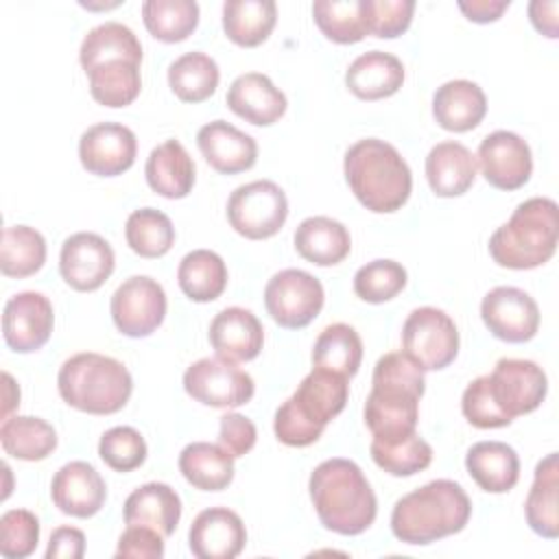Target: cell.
<instances>
[{
	"instance_id": "ffe728a7",
	"label": "cell",
	"mask_w": 559,
	"mask_h": 559,
	"mask_svg": "<svg viewBox=\"0 0 559 559\" xmlns=\"http://www.w3.org/2000/svg\"><path fill=\"white\" fill-rule=\"evenodd\" d=\"M50 498L61 513L85 520L103 509L107 500V485L94 465L85 461H70L55 472Z\"/></svg>"
},
{
	"instance_id": "ab89813d",
	"label": "cell",
	"mask_w": 559,
	"mask_h": 559,
	"mask_svg": "<svg viewBox=\"0 0 559 559\" xmlns=\"http://www.w3.org/2000/svg\"><path fill=\"white\" fill-rule=\"evenodd\" d=\"M142 20L155 39L177 44L188 39L199 26V4L194 0H146L142 4Z\"/></svg>"
},
{
	"instance_id": "f907efd6",
	"label": "cell",
	"mask_w": 559,
	"mask_h": 559,
	"mask_svg": "<svg viewBox=\"0 0 559 559\" xmlns=\"http://www.w3.org/2000/svg\"><path fill=\"white\" fill-rule=\"evenodd\" d=\"M116 557L162 559L164 557V535L151 526L127 524V531L118 539Z\"/></svg>"
},
{
	"instance_id": "52a82bcc",
	"label": "cell",
	"mask_w": 559,
	"mask_h": 559,
	"mask_svg": "<svg viewBox=\"0 0 559 559\" xmlns=\"http://www.w3.org/2000/svg\"><path fill=\"white\" fill-rule=\"evenodd\" d=\"M57 389L61 400L81 413L114 415L129 402L133 378L120 360L96 352H81L61 365Z\"/></svg>"
},
{
	"instance_id": "7bdbcfd3",
	"label": "cell",
	"mask_w": 559,
	"mask_h": 559,
	"mask_svg": "<svg viewBox=\"0 0 559 559\" xmlns=\"http://www.w3.org/2000/svg\"><path fill=\"white\" fill-rule=\"evenodd\" d=\"M369 450L373 463L391 476H413L432 463V448L417 430L397 439H373Z\"/></svg>"
},
{
	"instance_id": "f5cc1de1",
	"label": "cell",
	"mask_w": 559,
	"mask_h": 559,
	"mask_svg": "<svg viewBox=\"0 0 559 559\" xmlns=\"http://www.w3.org/2000/svg\"><path fill=\"white\" fill-rule=\"evenodd\" d=\"M85 555V535L74 526H59L50 533L46 559H81Z\"/></svg>"
},
{
	"instance_id": "9c48e42d",
	"label": "cell",
	"mask_w": 559,
	"mask_h": 559,
	"mask_svg": "<svg viewBox=\"0 0 559 559\" xmlns=\"http://www.w3.org/2000/svg\"><path fill=\"white\" fill-rule=\"evenodd\" d=\"M402 347L424 371L445 369L459 354L456 323L439 308H415L402 325Z\"/></svg>"
},
{
	"instance_id": "d590c367",
	"label": "cell",
	"mask_w": 559,
	"mask_h": 559,
	"mask_svg": "<svg viewBox=\"0 0 559 559\" xmlns=\"http://www.w3.org/2000/svg\"><path fill=\"white\" fill-rule=\"evenodd\" d=\"M2 450L20 461H44L57 448L55 428L33 415H11L0 426Z\"/></svg>"
},
{
	"instance_id": "d6a6232c",
	"label": "cell",
	"mask_w": 559,
	"mask_h": 559,
	"mask_svg": "<svg viewBox=\"0 0 559 559\" xmlns=\"http://www.w3.org/2000/svg\"><path fill=\"white\" fill-rule=\"evenodd\" d=\"M179 472L201 491H223L234 480V456L218 443L192 441L179 454Z\"/></svg>"
},
{
	"instance_id": "7a4b0ae2",
	"label": "cell",
	"mask_w": 559,
	"mask_h": 559,
	"mask_svg": "<svg viewBox=\"0 0 559 559\" xmlns=\"http://www.w3.org/2000/svg\"><path fill=\"white\" fill-rule=\"evenodd\" d=\"M308 491L319 522L332 533L360 535L378 515L376 493L349 459L336 456L319 463L310 474Z\"/></svg>"
},
{
	"instance_id": "836d02e7",
	"label": "cell",
	"mask_w": 559,
	"mask_h": 559,
	"mask_svg": "<svg viewBox=\"0 0 559 559\" xmlns=\"http://www.w3.org/2000/svg\"><path fill=\"white\" fill-rule=\"evenodd\" d=\"M277 22L273 0H225L223 31L227 39L242 48H255L269 39Z\"/></svg>"
},
{
	"instance_id": "db71d44e",
	"label": "cell",
	"mask_w": 559,
	"mask_h": 559,
	"mask_svg": "<svg viewBox=\"0 0 559 559\" xmlns=\"http://www.w3.org/2000/svg\"><path fill=\"white\" fill-rule=\"evenodd\" d=\"M557 9L559 4L555 0H533L528 4V17L531 24L546 37L557 39L559 26H557Z\"/></svg>"
},
{
	"instance_id": "f546056e",
	"label": "cell",
	"mask_w": 559,
	"mask_h": 559,
	"mask_svg": "<svg viewBox=\"0 0 559 559\" xmlns=\"http://www.w3.org/2000/svg\"><path fill=\"white\" fill-rule=\"evenodd\" d=\"M293 242L297 253L317 266H334L343 262L352 249L347 227L330 216L304 218L295 229Z\"/></svg>"
},
{
	"instance_id": "603a6c76",
	"label": "cell",
	"mask_w": 559,
	"mask_h": 559,
	"mask_svg": "<svg viewBox=\"0 0 559 559\" xmlns=\"http://www.w3.org/2000/svg\"><path fill=\"white\" fill-rule=\"evenodd\" d=\"M227 107L255 127L275 124L288 107V100L275 83L262 72H245L236 76L227 90Z\"/></svg>"
},
{
	"instance_id": "9a60e30c",
	"label": "cell",
	"mask_w": 559,
	"mask_h": 559,
	"mask_svg": "<svg viewBox=\"0 0 559 559\" xmlns=\"http://www.w3.org/2000/svg\"><path fill=\"white\" fill-rule=\"evenodd\" d=\"M487 330L504 343H526L539 330L537 301L515 286H496L480 301Z\"/></svg>"
},
{
	"instance_id": "e575fe53",
	"label": "cell",
	"mask_w": 559,
	"mask_h": 559,
	"mask_svg": "<svg viewBox=\"0 0 559 559\" xmlns=\"http://www.w3.org/2000/svg\"><path fill=\"white\" fill-rule=\"evenodd\" d=\"M177 282L188 299L207 304L223 295L227 286V266L216 251L194 249L181 258Z\"/></svg>"
},
{
	"instance_id": "83f0119b",
	"label": "cell",
	"mask_w": 559,
	"mask_h": 559,
	"mask_svg": "<svg viewBox=\"0 0 559 559\" xmlns=\"http://www.w3.org/2000/svg\"><path fill=\"white\" fill-rule=\"evenodd\" d=\"M124 524L151 526L170 537L181 520L179 493L166 483H144L124 500Z\"/></svg>"
},
{
	"instance_id": "7402d4cb",
	"label": "cell",
	"mask_w": 559,
	"mask_h": 559,
	"mask_svg": "<svg viewBox=\"0 0 559 559\" xmlns=\"http://www.w3.org/2000/svg\"><path fill=\"white\" fill-rule=\"evenodd\" d=\"M197 146L205 162L221 175L245 173L258 162L255 140L225 120L203 124L197 133Z\"/></svg>"
},
{
	"instance_id": "f1b7e54d",
	"label": "cell",
	"mask_w": 559,
	"mask_h": 559,
	"mask_svg": "<svg viewBox=\"0 0 559 559\" xmlns=\"http://www.w3.org/2000/svg\"><path fill=\"white\" fill-rule=\"evenodd\" d=\"M465 469L483 491L504 493L520 478V459L504 441H478L465 454Z\"/></svg>"
},
{
	"instance_id": "3957f363",
	"label": "cell",
	"mask_w": 559,
	"mask_h": 559,
	"mask_svg": "<svg viewBox=\"0 0 559 559\" xmlns=\"http://www.w3.org/2000/svg\"><path fill=\"white\" fill-rule=\"evenodd\" d=\"M472 515L465 489L448 478H437L402 496L391 511L393 535L411 546H426L461 533Z\"/></svg>"
},
{
	"instance_id": "d4e9b609",
	"label": "cell",
	"mask_w": 559,
	"mask_h": 559,
	"mask_svg": "<svg viewBox=\"0 0 559 559\" xmlns=\"http://www.w3.org/2000/svg\"><path fill=\"white\" fill-rule=\"evenodd\" d=\"M476 155L461 142L445 140L426 155V179L437 197L450 199L465 194L476 179Z\"/></svg>"
},
{
	"instance_id": "9f6ffc18",
	"label": "cell",
	"mask_w": 559,
	"mask_h": 559,
	"mask_svg": "<svg viewBox=\"0 0 559 559\" xmlns=\"http://www.w3.org/2000/svg\"><path fill=\"white\" fill-rule=\"evenodd\" d=\"M2 380H4V389H7V395H4V419H7V417H11L13 406L20 404V389L9 373H2Z\"/></svg>"
},
{
	"instance_id": "e0dca14e",
	"label": "cell",
	"mask_w": 559,
	"mask_h": 559,
	"mask_svg": "<svg viewBox=\"0 0 559 559\" xmlns=\"http://www.w3.org/2000/svg\"><path fill=\"white\" fill-rule=\"evenodd\" d=\"M138 155L135 133L120 122H98L79 138L81 166L96 177L127 173Z\"/></svg>"
},
{
	"instance_id": "b9f144b4",
	"label": "cell",
	"mask_w": 559,
	"mask_h": 559,
	"mask_svg": "<svg viewBox=\"0 0 559 559\" xmlns=\"http://www.w3.org/2000/svg\"><path fill=\"white\" fill-rule=\"evenodd\" d=\"M124 238L140 258H162L175 245V227L170 218L155 207L133 210L124 223Z\"/></svg>"
},
{
	"instance_id": "bcb514c9",
	"label": "cell",
	"mask_w": 559,
	"mask_h": 559,
	"mask_svg": "<svg viewBox=\"0 0 559 559\" xmlns=\"http://www.w3.org/2000/svg\"><path fill=\"white\" fill-rule=\"evenodd\" d=\"M146 441L131 426H114L98 441V456L114 472H133L146 461Z\"/></svg>"
},
{
	"instance_id": "484cf974",
	"label": "cell",
	"mask_w": 559,
	"mask_h": 559,
	"mask_svg": "<svg viewBox=\"0 0 559 559\" xmlns=\"http://www.w3.org/2000/svg\"><path fill=\"white\" fill-rule=\"evenodd\" d=\"M404 83L402 61L384 50H369L356 57L347 72L345 85L360 100H380L393 96Z\"/></svg>"
},
{
	"instance_id": "8d00e7d4",
	"label": "cell",
	"mask_w": 559,
	"mask_h": 559,
	"mask_svg": "<svg viewBox=\"0 0 559 559\" xmlns=\"http://www.w3.org/2000/svg\"><path fill=\"white\" fill-rule=\"evenodd\" d=\"M312 367L334 371L347 380L358 373L362 362V341L347 323H332L321 330L312 347Z\"/></svg>"
},
{
	"instance_id": "ac0fdd59",
	"label": "cell",
	"mask_w": 559,
	"mask_h": 559,
	"mask_svg": "<svg viewBox=\"0 0 559 559\" xmlns=\"http://www.w3.org/2000/svg\"><path fill=\"white\" fill-rule=\"evenodd\" d=\"M476 164L489 186L507 192L522 188L533 173L531 146L518 133L504 129L483 138Z\"/></svg>"
},
{
	"instance_id": "ee69618b",
	"label": "cell",
	"mask_w": 559,
	"mask_h": 559,
	"mask_svg": "<svg viewBox=\"0 0 559 559\" xmlns=\"http://www.w3.org/2000/svg\"><path fill=\"white\" fill-rule=\"evenodd\" d=\"M312 17L319 31L334 44H356L367 35L360 0H317Z\"/></svg>"
},
{
	"instance_id": "5bb4252c",
	"label": "cell",
	"mask_w": 559,
	"mask_h": 559,
	"mask_svg": "<svg viewBox=\"0 0 559 559\" xmlns=\"http://www.w3.org/2000/svg\"><path fill=\"white\" fill-rule=\"evenodd\" d=\"M114 266L116 255L111 245L94 231L72 234L61 245L59 273L63 282L79 293L100 288L114 273Z\"/></svg>"
},
{
	"instance_id": "8992f818",
	"label": "cell",
	"mask_w": 559,
	"mask_h": 559,
	"mask_svg": "<svg viewBox=\"0 0 559 559\" xmlns=\"http://www.w3.org/2000/svg\"><path fill=\"white\" fill-rule=\"evenodd\" d=\"M349 384L345 376L312 367L297 391L275 411L273 432L290 448L312 445L325 426L345 408Z\"/></svg>"
},
{
	"instance_id": "816d5d0a",
	"label": "cell",
	"mask_w": 559,
	"mask_h": 559,
	"mask_svg": "<svg viewBox=\"0 0 559 559\" xmlns=\"http://www.w3.org/2000/svg\"><path fill=\"white\" fill-rule=\"evenodd\" d=\"M258 439L255 424L240 413H225L218 426V445H223L234 459L245 456Z\"/></svg>"
},
{
	"instance_id": "2e32d148",
	"label": "cell",
	"mask_w": 559,
	"mask_h": 559,
	"mask_svg": "<svg viewBox=\"0 0 559 559\" xmlns=\"http://www.w3.org/2000/svg\"><path fill=\"white\" fill-rule=\"evenodd\" d=\"M55 325L52 304L44 293L22 290L13 295L2 310L4 343L17 354L41 349Z\"/></svg>"
},
{
	"instance_id": "7dc6e473",
	"label": "cell",
	"mask_w": 559,
	"mask_h": 559,
	"mask_svg": "<svg viewBox=\"0 0 559 559\" xmlns=\"http://www.w3.org/2000/svg\"><path fill=\"white\" fill-rule=\"evenodd\" d=\"M360 13L367 35L393 39L408 31L415 2L413 0H360Z\"/></svg>"
},
{
	"instance_id": "7c38bea8",
	"label": "cell",
	"mask_w": 559,
	"mask_h": 559,
	"mask_svg": "<svg viewBox=\"0 0 559 559\" xmlns=\"http://www.w3.org/2000/svg\"><path fill=\"white\" fill-rule=\"evenodd\" d=\"M183 389L192 400L212 408H238L255 393L253 378L218 356L192 362L183 373Z\"/></svg>"
},
{
	"instance_id": "c3c4849f",
	"label": "cell",
	"mask_w": 559,
	"mask_h": 559,
	"mask_svg": "<svg viewBox=\"0 0 559 559\" xmlns=\"http://www.w3.org/2000/svg\"><path fill=\"white\" fill-rule=\"evenodd\" d=\"M39 542V520L28 509H9L0 518V555L24 559L35 552Z\"/></svg>"
},
{
	"instance_id": "11a10c76",
	"label": "cell",
	"mask_w": 559,
	"mask_h": 559,
	"mask_svg": "<svg viewBox=\"0 0 559 559\" xmlns=\"http://www.w3.org/2000/svg\"><path fill=\"white\" fill-rule=\"evenodd\" d=\"M509 0H472V2H459L461 13L476 24H489L496 22L507 9Z\"/></svg>"
},
{
	"instance_id": "4dcf8cb0",
	"label": "cell",
	"mask_w": 559,
	"mask_h": 559,
	"mask_svg": "<svg viewBox=\"0 0 559 559\" xmlns=\"http://www.w3.org/2000/svg\"><path fill=\"white\" fill-rule=\"evenodd\" d=\"M557 491H559V465H557V452H550L535 465L533 485L524 502L526 524L531 526V531H535L546 539L559 537Z\"/></svg>"
},
{
	"instance_id": "4316f807",
	"label": "cell",
	"mask_w": 559,
	"mask_h": 559,
	"mask_svg": "<svg viewBox=\"0 0 559 559\" xmlns=\"http://www.w3.org/2000/svg\"><path fill=\"white\" fill-rule=\"evenodd\" d=\"M146 183L166 199H183L192 192L197 166L179 140H166L155 146L144 166Z\"/></svg>"
},
{
	"instance_id": "60d3db41",
	"label": "cell",
	"mask_w": 559,
	"mask_h": 559,
	"mask_svg": "<svg viewBox=\"0 0 559 559\" xmlns=\"http://www.w3.org/2000/svg\"><path fill=\"white\" fill-rule=\"evenodd\" d=\"M85 74L90 79L92 98L105 107H114V109L127 107L140 96V90H142L140 63L111 61Z\"/></svg>"
},
{
	"instance_id": "681fc988",
	"label": "cell",
	"mask_w": 559,
	"mask_h": 559,
	"mask_svg": "<svg viewBox=\"0 0 559 559\" xmlns=\"http://www.w3.org/2000/svg\"><path fill=\"white\" fill-rule=\"evenodd\" d=\"M461 411L463 417L476 426V428H504L509 426V421L498 413V408L493 406L487 386H485V376H478L476 380H472L461 397Z\"/></svg>"
},
{
	"instance_id": "f35d334b",
	"label": "cell",
	"mask_w": 559,
	"mask_h": 559,
	"mask_svg": "<svg viewBox=\"0 0 559 559\" xmlns=\"http://www.w3.org/2000/svg\"><path fill=\"white\" fill-rule=\"evenodd\" d=\"M46 262V240L28 225H11L2 229L0 271L7 277H31Z\"/></svg>"
},
{
	"instance_id": "ba28073f",
	"label": "cell",
	"mask_w": 559,
	"mask_h": 559,
	"mask_svg": "<svg viewBox=\"0 0 559 559\" xmlns=\"http://www.w3.org/2000/svg\"><path fill=\"white\" fill-rule=\"evenodd\" d=\"M288 218L286 192L271 179L238 186L227 199V221L236 234L249 240L275 236Z\"/></svg>"
},
{
	"instance_id": "d6986e66",
	"label": "cell",
	"mask_w": 559,
	"mask_h": 559,
	"mask_svg": "<svg viewBox=\"0 0 559 559\" xmlns=\"http://www.w3.org/2000/svg\"><path fill=\"white\" fill-rule=\"evenodd\" d=\"M247 544L240 515L227 507L203 509L190 524L188 548L199 559H234Z\"/></svg>"
},
{
	"instance_id": "f6af8a7d",
	"label": "cell",
	"mask_w": 559,
	"mask_h": 559,
	"mask_svg": "<svg viewBox=\"0 0 559 559\" xmlns=\"http://www.w3.org/2000/svg\"><path fill=\"white\" fill-rule=\"evenodd\" d=\"M406 269L395 260H373L354 275V293L367 304H384L406 286Z\"/></svg>"
},
{
	"instance_id": "4fadbf2b",
	"label": "cell",
	"mask_w": 559,
	"mask_h": 559,
	"mask_svg": "<svg viewBox=\"0 0 559 559\" xmlns=\"http://www.w3.org/2000/svg\"><path fill=\"white\" fill-rule=\"evenodd\" d=\"M166 293L162 284L148 275L124 280L111 295V319L118 332L131 338L153 334L166 317Z\"/></svg>"
},
{
	"instance_id": "5b68a950",
	"label": "cell",
	"mask_w": 559,
	"mask_h": 559,
	"mask_svg": "<svg viewBox=\"0 0 559 559\" xmlns=\"http://www.w3.org/2000/svg\"><path fill=\"white\" fill-rule=\"evenodd\" d=\"M559 240V210L548 197L522 201L511 218L489 238V255L498 266L528 271L546 264Z\"/></svg>"
},
{
	"instance_id": "74e56055",
	"label": "cell",
	"mask_w": 559,
	"mask_h": 559,
	"mask_svg": "<svg viewBox=\"0 0 559 559\" xmlns=\"http://www.w3.org/2000/svg\"><path fill=\"white\" fill-rule=\"evenodd\" d=\"M221 81L216 61L205 52H186L168 66V85L173 94L183 103L207 100Z\"/></svg>"
},
{
	"instance_id": "277c9868",
	"label": "cell",
	"mask_w": 559,
	"mask_h": 559,
	"mask_svg": "<svg viewBox=\"0 0 559 559\" xmlns=\"http://www.w3.org/2000/svg\"><path fill=\"white\" fill-rule=\"evenodd\" d=\"M349 190L367 210L376 214L397 212L411 197L413 175L400 151L378 138L352 144L343 159Z\"/></svg>"
},
{
	"instance_id": "6da1fadb",
	"label": "cell",
	"mask_w": 559,
	"mask_h": 559,
	"mask_svg": "<svg viewBox=\"0 0 559 559\" xmlns=\"http://www.w3.org/2000/svg\"><path fill=\"white\" fill-rule=\"evenodd\" d=\"M424 391V369L406 352L380 356L362 411L373 439H397L415 432Z\"/></svg>"
},
{
	"instance_id": "1f68e13d",
	"label": "cell",
	"mask_w": 559,
	"mask_h": 559,
	"mask_svg": "<svg viewBox=\"0 0 559 559\" xmlns=\"http://www.w3.org/2000/svg\"><path fill=\"white\" fill-rule=\"evenodd\" d=\"M79 61L85 72L111 61L142 63V44L129 26L105 22L87 31L79 48Z\"/></svg>"
},
{
	"instance_id": "30bf717a",
	"label": "cell",
	"mask_w": 559,
	"mask_h": 559,
	"mask_svg": "<svg viewBox=\"0 0 559 559\" xmlns=\"http://www.w3.org/2000/svg\"><path fill=\"white\" fill-rule=\"evenodd\" d=\"M487 393L498 413L511 424L515 417L533 413L546 397L548 380L544 369L524 358H500L485 376Z\"/></svg>"
},
{
	"instance_id": "44dd1931",
	"label": "cell",
	"mask_w": 559,
	"mask_h": 559,
	"mask_svg": "<svg viewBox=\"0 0 559 559\" xmlns=\"http://www.w3.org/2000/svg\"><path fill=\"white\" fill-rule=\"evenodd\" d=\"M207 336L216 356L229 362H249L264 345V328L260 319L240 306L223 308L212 319Z\"/></svg>"
},
{
	"instance_id": "8fae6325",
	"label": "cell",
	"mask_w": 559,
	"mask_h": 559,
	"mask_svg": "<svg viewBox=\"0 0 559 559\" xmlns=\"http://www.w3.org/2000/svg\"><path fill=\"white\" fill-rule=\"evenodd\" d=\"M325 293L321 282L301 269H284L264 286V306L271 319L286 328H306L321 312Z\"/></svg>"
},
{
	"instance_id": "cb8c5ba5",
	"label": "cell",
	"mask_w": 559,
	"mask_h": 559,
	"mask_svg": "<svg viewBox=\"0 0 559 559\" xmlns=\"http://www.w3.org/2000/svg\"><path fill=\"white\" fill-rule=\"evenodd\" d=\"M487 114V96L483 87L467 79L445 81L432 96V116L437 124L452 133L476 129Z\"/></svg>"
}]
</instances>
